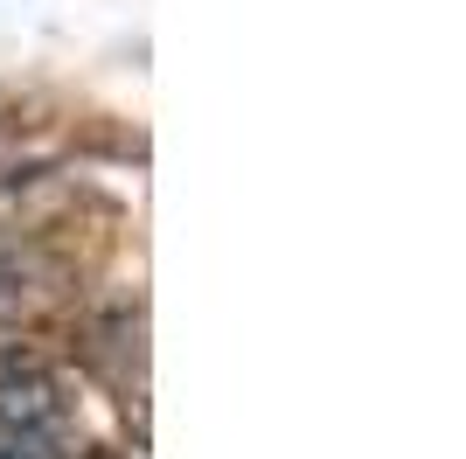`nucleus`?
<instances>
[{
	"instance_id": "obj_1",
	"label": "nucleus",
	"mask_w": 466,
	"mask_h": 459,
	"mask_svg": "<svg viewBox=\"0 0 466 459\" xmlns=\"http://www.w3.org/2000/svg\"><path fill=\"white\" fill-rule=\"evenodd\" d=\"M0 424L7 432H70V390L56 369L0 382Z\"/></svg>"
}]
</instances>
